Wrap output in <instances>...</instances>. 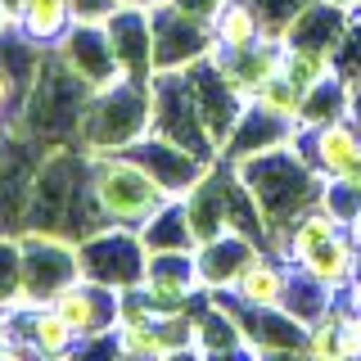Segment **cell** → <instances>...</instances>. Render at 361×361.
Masks as SVG:
<instances>
[{
	"instance_id": "8fae6325",
	"label": "cell",
	"mask_w": 361,
	"mask_h": 361,
	"mask_svg": "<svg viewBox=\"0 0 361 361\" xmlns=\"http://www.w3.org/2000/svg\"><path fill=\"white\" fill-rule=\"evenodd\" d=\"M262 253L267 248L257 240H248V235H240V231H226V235H217V240L195 248V276H199V285L208 293H231L235 285H240V276Z\"/></svg>"
},
{
	"instance_id": "ffe728a7",
	"label": "cell",
	"mask_w": 361,
	"mask_h": 361,
	"mask_svg": "<svg viewBox=\"0 0 361 361\" xmlns=\"http://www.w3.org/2000/svg\"><path fill=\"white\" fill-rule=\"evenodd\" d=\"M289 262L285 257H271V253H262L253 267L240 276V285L231 289V298L235 302H244V307H280L285 302V289H289Z\"/></svg>"
},
{
	"instance_id": "7a4b0ae2",
	"label": "cell",
	"mask_w": 361,
	"mask_h": 361,
	"mask_svg": "<svg viewBox=\"0 0 361 361\" xmlns=\"http://www.w3.org/2000/svg\"><path fill=\"white\" fill-rule=\"evenodd\" d=\"M90 82L73 73L59 50H45L41 68L32 77L27 95L18 104V118L9 122L14 131H23L27 140H37L41 149H63V145H82V113L90 99Z\"/></svg>"
},
{
	"instance_id": "8992f818",
	"label": "cell",
	"mask_w": 361,
	"mask_h": 361,
	"mask_svg": "<svg viewBox=\"0 0 361 361\" xmlns=\"http://www.w3.org/2000/svg\"><path fill=\"white\" fill-rule=\"evenodd\" d=\"M77 262H82L86 280L127 293V289L145 285L149 248H145V235L131 231V226H99L95 235H86V240L77 244Z\"/></svg>"
},
{
	"instance_id": "9a60e30c",
	"label": "cell",
	"mask_w": 361,
	"mask_h": 361,
	"mask_svg": "<svg viewBox=\"0 0 361 361\" xmlns=\"http://www.w3.org/2000/svg\"><path fill=\"white\" fill-rule=\"evenodd\" d=\"M135 163H145L149 167V176H158L167 190H172L176 199H185L190 190L199 185L203 176H208V167L212 163H203L199 154H190L185 145H176V140H163V135H154V131H145L140 140L127 149Z\"/></svg>"
},
{
	"instance_id": "ab89813d",
	"label": "cell",
	"mask_w": 361,
	"mask_h": 361,
	"mask_svg": "<svg viewBox=\"0 0 361 361\" xmlns=\"http://www.w3.org/2000/svg\"><path fill=\"white\" fill-rule=\"evenodd\" d=\"M122 5H131V9H158L163 0H122Z\"/></svg>"
},
{
	"instance_id": "d590c367",
	"label": "cell",
	"mask_w": 361,
	"mask_h": 361,
	"mask_svg": "<svg viewBox=\"0 0 361 361\" xmlns=\"http://www.w3.org/2000/svg\"><path fill=\"white\" fill-rule=\"evenodd\" d=\"M122 0H73V23H109Z\"/></svg>"
},
{
	"instance_id": "d6a6232c",
	"label": "cell",
	"mask_w": 361,
	"mask_h": 361,
	"mask_svg": "<svg viewBox=\"0 0 361 361\" xmlns=\"http://www.w3.org/2000/svg\"><path fill=\"white\" fill-rule=\"evenodd\" d=\"M343 302H334L321 321L307 325V353L312 357H338V325H343Z\"/></svg>"
},
{
	"instance_id": "484cf974",
	"label": "cell",
	"mask_w": 361,
	"mask_h": 361,
	"mask_svg": "<svg viewBox=\"0 0 361 361\" xmlns=\"http://www.w3.org/2000/svg\"><path fill=\"white\" fill-rule=\"evenodd\" d=\"M140 235H145V248H149V253H190V248H199L195 231H190V217H185V203H180V199H172L158 217L145 221Z\"/></svg>"
},
{
	"instance_id": "2e32d148",
	"label": "cell",
	"mask_w": 361,
	"mask_h": 361,
	"mask_svg": "<svg viewBox=\"0 0 361 361\" xmlns=\"http://www.w3.org/2000/svg\"><path fill=\"white\" fill-rule=\"evenodd\" d=\"M212 63H217V73L240 90L244 99H253L257 86H267L271 77L285 68V45L276 37H262L257 45H244V50H217Z\"/></svg>"
},
{
	"instance_id": "83f0119b",
	"label": "cell",
	"mask_w": 361,
	"mask_h": 361,
	"mask_svg": "<svg viewBox=\"0 0 361 361\" xmlns=\"http://www.w3.org/2000/svg\"><path fill=\"white\" fill-rule=\"evenodd\" d=\"M285 73L293 86L312 90L316 82L334 73V54L330 50H312V45H285Z\"/></svg>"
},
{
	"instance_id": "1f68e13d",
	"label": "cell",
	"mask_w": 361,
	"mask_h": 361,
	"mask_svg": "<svg viewBox=\"0 0 361 361\" xmlns=\"http://www.w3.org/2000/svg\"><path fill=\"white\" fill-rule=\"evenodd\" d=\"M321 208H330L343 226H353L361 217V185H353V180H343V176H325Z\"/></svg>"
},
{
	"instance_id": "e0dca14e",
	"label": "cell",
	"mask_w": 361,
	"mask_h": 361,
	"mask_svg": "<svg viewBox=\"0 0 361 361\" xmlns=\"http://www.w3.org/2000/svg\"><path fill=\"white\" fill-rule=\"evenodd\" d=\"M104 27L113 37V50H118L122 73L140 77V82H154V18H149V9L122 5Z\"/></svg>"
},
{
	"instance_id": "6da1fadb",
	"label": "cell",
	"mask_w": 361,
	"mask_h": 361,
	"mask_svg": "<svg viewBox=\"0 0 361 361\" xmlns=\"http://www.w3.org/2000/svg\"><path fill=\"white\" fill-rule=\"evenodd\" d=\"M99 226L109 221L95 203V185H90V149H82V145L45 149L37 176H32L27 231H45V235L82 244Z\"/></svg>"
},
{
	"instance_id": "7402d4cb",
	"label": "cell",
	"mask_w": 361,
	"mask_h": 361,
	"mask_svg": "<svg viewBox=\"0 0 361 361\" xmlns=\"http://www.w3.org/2000/svg\"><path fill=\"white\" fill-rule=\"evenodd\" d=\"M338 118H353V82H348L343 73L325 77V82H316L307 95H302V113H298V131H316V127H330Z\"/></svg>"
},
{
	"instance_id": "d6986e66",
	"label": "cell",
	"mask_w": 361,
	"mask_h": 361,
	"mask_svg": "<svg viewBox=\"0 0 361 361\" xmlns=\"http://www.w3.org/2000/svg\"><path fill=\"white\" fill-rule=\"evenodd\" d=\"M348 27H353V14L348 9H334L325 5V0H316L312 9H302L298 18L289 23V32L280 37V45H312V50H338L348 37Z\"/></svg>"
},
{
	"instance_id": "f546056e",
	"label": "cell",
	"mask_w": 361,
	"mask_h": 361,
	"mask_svg": "<svg viewBox=\"0 0 361 361\" xmlns=\"http://www.w3.org/2000/svg\"><path fill=\"white\" fill-rule=\"evenodd\" d=\"M302 95H307V90H302V86H293V82H289V73L280 68V73L271 77L267 86H257L253 104H262V109H271V113H280V118L298 122V113H302Z\"/></svg>"
},
{
	"instance_id": "ba28073f",
	"label": "cell",
	"mask_w": 361,
	"mask_h": 361,
	"mask_svg": "<svg viewBox=\"0 0 361 361\" xmlns=\"http://www.w3.org/2000/svg\"><path fill=\"white\" fill-rule=\"evenodd\" d=\"M149 18H154V73H190L195 63L217 54V32L208 18L180 14L167 0L149 9Z\"/></svg>"
},
{
	"instance_id": "9c48e42d",
	"label": "cell",
	"mask_w": 361,
	"mask_h": 361,
	"mask_svg": "<svg viewBox=\"0 0 361 361\" xmlns=\"http://www.w3.org/2000/svg\"><path fill=\"white\" fill-rule=\"evenodd\" d=\"M18 244H23V289H27V302H50L63 285H73L82 276L73 240H59V235H45V231H23Z\"/></svg>"
},
{
	"instance_id": "cb8c5ba5",
	"label": "cell",
	"mask_w": 361,
	"mask_h": 361,
	"mask_svg": "<svg viewBox=\"0 0 361 361\" xmlns=\"http://www.w3.org/2000/svg\"><path fill=\"white\" fill-rule=\"evenodd\" d=\"M334 302H343V293L330 289L325 280H316L307 267H293V271H289V289H285V302H280V307H289L302 325L321 321V316L330 312Z\"/></svg>"
},
{
	"instance_id": "f1b7e54d",
	"label": "cell",
	"mask_w": 361,
	"mask_h": 361,
	"mask_svg": "<svg viewBox=\"0 0 361 361\" xmlns=\"http://www.w3.org/2000/svg\"><path fill=\"white\" fill-rule=\"evenodd\" d=\"M0 307H27L23 289V244L18 235H0Z\"/></svg>"
},
{
	"instance_id": "60d3db41",
	"label": "cell",
	"mask_w": 361,
	"mask_h": 361,
	"mask_svg": "<svg viewBox=\"0 0 361 361\" xmlns=\"http://www.w3.org/2000/svg\"><path fill=\"white\" fill-rule=\"evenodd\" d=\"M348 231H353V240H357V244H361V217H357V221H353V226H348Z\"/></svg>"
},
{
	"instance_id": "4dcf8cb0",
	"label": "cell",
	"mask_w": 361,
	"mask_h": 361,
	"mask_svg": "<svg viewBox=\"0 0 361 361\" xmlns=\"http://www.w3.org/2000/svg\"><path fill=\"white\" fill-rule=\"evenodd\" d=\"M118 353L122 357H167L163 334H158V316L118 325Z\"/></svg>"
},
{
	"instance_id": "d4e9b609",
	"label": "cell",
	"mask_w": 361,
	"mask_h": 361,
	"mask_svg": "<svg viewBox=\"0 0 361 361\" xmlns=\"http://www.w3.org/2000/svg\"><path fill=\"white\" fill-rule=\"evenodd\" d=\"M68 27H73V0H27L18 18V32L41 50H54Z\"/></svg>"
},
{
	"instance_id": "5b68a950",
	"label": "cell",
	"mask_w": 361,
	"mask_h": 361,
	"mask_svg": "<svg viewBox=\"0 0 361 361\" xmlns=\"http://www.w3.org/2000/svg\"><path fill=\"white\" fill-rule=\"evenodd\" d=\"M90 185H95V203L104 212L109 226H131L140 231L149 217L167 208L176 195L163 185L158 176H149V167L135 163V158L122 154H90Z\"/></svg>"
},
{
	"instance_id": "44dd1931",
	"label": "cell",
	"mask_w": 361,
	"mask_h": 361,
	"mask_svg": "<svg viewBox=\"0 0 361 361\" xmlns=\"http://www.w3.org/2000/svg\"><path fill=\"white\" fill-rule=\"evenodd\" d=\"M343 231H348V226L338 221L330 208H321V203H316V208H307L298 221L289 226V235L280 240L276 253L285 257L289 267H302V262H307V257L316 253V248H321V244H330L334 235H343Z\"/></svg>"
},
{
	"instance_id": "7c38bea8",
	"label": "cell",
	"mask_w": 361,
	"mask_h": 361,
	"mask_svg": "<svg viewBox=\"0 0 361 361\" xmlns=\"http://www.w3.org/2000/svg\"><path fill=\"white\" fill-rule=\"evenodd\" d=\"M59 50V59L73 68L82 82L90 86H109L113 77H122V63H118V50H113V37L104 23H73V27L63 32V41L54 45Z\"/></svg>"
},
{
	"instance_id": "f35d334b",
	"label": "cell",
	"mask_w": 361,
	"mask_h": 361,
	"mask_svg": "<svg viewBox=\"0 0 361 361\" xmlns=\"http://www.w3.org/2000/svg\"><path fill=\"white\" fill-rule=\"evenodd\" d=\"M325 5H334V9H348V14H357V9H361V0H325Z\"/></svg>"
},
{
	"instance_id": "4316f807",
	"label": "cell",
	"mask_w": 361,
	"mask_h": 361,
	"mask_svg": "<svg viewBox=\"0 0 361 361\" xmlns=\"http://www.w3.org/2000/svg\"><path fill=\"white\" fill-rule=\"evenodd\" d=\"M212 32H217V50H244L267 37V23L253 9V0H226L221 14L212 18Z\"/></svg>"
},
{
	"instance_id": "30bf717a",
	"label": "cell",
	"mask_w": 361,
	"mask_h": 361,
	"mask_svg": "<svg viewBox=\"0 0 361 361\" xmlns=\"http://www.w3.org/2000/svg\"><path fill=\"white\" fill-rule=\"evenodd\" d=\"M118 289H104L95 280L77 276L73 285H63L59 293L50 298V307L63 316L68 325L77 330V338H99V334H118Z\"/></svg>"
},
{
	"instance_id": "3957f363",
	"label": "cell",
	"mask_w": 361,
	"mask_h": 361,
	"mask_svg": "<svg viewBox=\"0 0 361 361\" xmlns=\"http://www.w3.org/2000/svg\"><path fill=\"white\" fill-rule=\"evenodd\" d=\"M231 167L244 176V185L262 203V217H267V231H271V253H276L280 240L289 235V226L307 208L321 203L325 176L302 158L298 145H280V149H271V154H257V158H248V163H231Z\"/></svg>"
},
{
	"instance_id": "52a82bcc",
	"label": "cell",
	"mask_w": 361,
	"mask_h": 361,
	"mask_svg": "<svg viewBox=\"0 0 361 361\" xmlns=\"http://www.w3.org/2000/svg\"><path fill=\"white\" fill-rule=\"evenodd\" d=\"M149 131L163 135V140L185 145L203 163H217L221 158L217 140H212L208 122H203V113L195 104V90H190L185 73H154V122H149Z\"/></svg>"
},
{
	"instance_id": "8d00e7d4",
	"label": "cell",
	"mask_w": 361,
	"mask_h": 361,
	"mask_svg": "<svg viewBox=\"0 0 361 361\" xmlns=\"http://www.w3.org/2000/svg\"><path fill=\"white\" fill-rule=\"evenodd\" d=\"M167 5H176L180 9V14H195V18H217L221 14V5H226V0H167Z\"/></svg>"
},
{
	"instance_id": "277c9868",
	"label": "cell",
	"mask_w": 361,
	"mask_h": 361,
	"mask_svg": "<svg viewBox=\"0 0 361 361\" xmlns=\"http://www.w3.org/2000/svg\"><path fill=\"white\" fill-rule=\"evenodd\" d=\"M149 122H154V82L122 73L109 86L90 90L82 113V149L122 154L149 131Z\"/></svg>"
},
{
	"instance_id": "e575fe53",
	"label": "cell",
	"mask_w": 361,
	"mask_h": 361,
	"mask_svg": "<svg viewBox=\"0 0 361 361\" xmlns=\"http://www.w3.org/2000/svg\"><path fill=\"white\" fill-rule=\"evenodd\" d=\"M338 357H361V312L357 307L343 312V325H338Z\"/></svg>"
},
{
	"instance_id": "5bb4252c",
	"label": "cell",
	"mask_w": 361,
	"mask_h": 361,
	"mask_svg": "<svg viewBox=\"0 0 361 361\" xmlns=\"http://www.w3.org/2000/svg\"><path fill=\"white\" fill-rule=\"evenodd\" d=\"M226 298H231V293H226ZM235 312H240V325L248 334V357L307 353V325L289 307H244V302H235Z\"/></svg>"
},
{
	"instance_id": "4fadbf2b",
	"label": "cell",
	"mask_w": 361,
	"mask_h": 361,
	"mask_svg": "<svg viewBox=\"0 0 361 361\" xmlns=\"http://www.w3.org/2000/svg\"><path fill=\"white\" fill-rule=\"evenodd\" d=\"M293 135H298V122H289V118H280V113H271V109L248 99L244 113L235 118L231 135L221 140V158L226 163H248V158H257V154L293 145Z\"/></svg>"
},
{
	"instance_id": "b9f144b4",
	"label": "cell",
	"mask_w": 361,
	"mask_h": 361,
	"mask_svg": "<svg viewBox=\"0 0 361 361\" xmlns=\"http://www.w3.org/2000/svg\"><path fill=\"white\" fill-rule=\"evenodd\" d=\"M0 135H5V131H0Z\"/></svg>"
},
{
	"instance_id": "836d02e7",
	"label": "cell",
	"mask_w": 361,
	"mask_h": 361,
	"mask_svg": "<svg viewBox=\"0 0 361 361\" xmlns=\"http://www.w3.org/2000/svg\"><path fill=\"white\" fill-rule=\"evenodd\" d=\"M316 0H253V9L262 14V23H267V37H285L289 32V23L302 14V9H312Z\"/></svg>"
},
{
	"instance_id": "74e56055",
	"label": "cell",
	"mask_w": 361,
	"mask_h": 361,
	"mask_svg": "<svg viewBox=\"0 0 361 361\" xmlns=\"http://www.w3.org/2000/svg\"><path fill=\"white\" fill-rule=\"evenodd\" d=\"M9 32H18V23L9 18V9H5V0H0V41L9 37Z\"/></svg>"
},
{
	"instance_id": "603a6c76",
	"label": "cell",
	"mask_w": 361,
	"mask_h": 361,
	"mask_svg": "<svg viewBox=\"0 0 361 361\" xmlns=\"http://www.w3.org/2000/svg\"><path fill=\"white\" fill-rule=\"evenodd\" d=\"M302 267H307L316 280H325L330 289L343 293L348 285H353L357 267H361V248H357V240H353V231H343V235H334L330 244H321Z\"/></svg>"
},
{
	"instance_id": "ac0fdd59",
	"label": "cell",
	"mask_w": 361,
	"mask_h": 361,
	"mask_svg": "<svg viewBox=\"0 0 361 361\" xmlns=\"http://www.w3.org/2000/svg\"><path fill=\"white\" fill-rule=\"evenodd\" d=\"M14 343L45 357H63V353H77L82 338L50 302H27V307H14Z\"/></svg>"
}]
</instances>
